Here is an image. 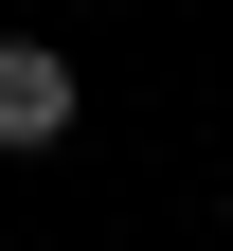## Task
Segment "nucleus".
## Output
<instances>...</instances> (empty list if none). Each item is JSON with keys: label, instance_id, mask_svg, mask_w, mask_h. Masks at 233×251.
I'll return each instance as SVG.
<instances>
[{"label": "nucleus", "instance_id": "nucleus-1", "mask_svg": "<svg viewBox=\"0 0 233 251\" xmlns=\"http://www.w3.org/2000/svg\"><path fill=\"white\" fill-rule=\"evenodd\" d=\"M72 108H90L72 54H54V36H0V144H18V162H36V144H72Z\"/></svg>", "mask_w": 233, "mask_h": 251}]
</instances>
